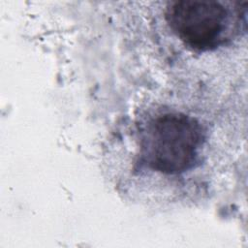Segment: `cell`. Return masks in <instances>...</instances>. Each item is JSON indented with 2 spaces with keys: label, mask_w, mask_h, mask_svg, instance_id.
Here are the masks:
<instances>
[{
  "label": "cell",
  "mask_w": 248,
  "mask_h": 248,
  "mask_svg": "<svg viewBox=\"0 0 248 248\" xmlns=\"http://www.w3.org/2000/svg\"><path fill=\"white\" fill-rule=\"evenodd\" d=\"M246 10L237 3L228 8L223 2L180 0L170 4L165 18L170 30L194 50L208 51L229 44L245 30Z\"/></svg>",
  "instance_id": "cell-1"
},
{
  "label": "cell",
  "mask_w": 248,
  "mask_h": 248,
  "mask_svg": "<svg viewBox=\"0 0 248 248\" xmlns=\"http://www.w3.org/2000/svg\"><path fill=\"white\" fill-rule=\"evenodd\" d=\"M204 132L194 117L181 112L157 116L142 139V157L153 170L182 173L194 167L204 141Z\"/></svg>",
  "instance_id": "cell-2"
}]
</instances>
